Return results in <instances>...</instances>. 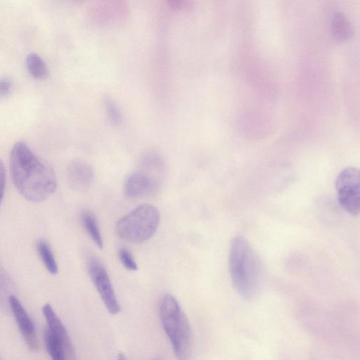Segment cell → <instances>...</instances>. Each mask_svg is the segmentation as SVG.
I'll list each match as a JSON object with an SVG mask.
<instances>
[{
  "label": "cell",
  "instance_id": "52a82bcc",
  "mask_svg": "<svg viewBox=\"0 0 360 360\" xmlns=\"http://www.w3.org/2000/svg\"><path fill=\"white\" fill-rule=\"evenodd\" d=\"M9 307L27 346L32 351L37 350L39 342L34 323L21 302L14 295L9 297Z\"/></svg>",
  "mask_w": 360,
  "mask_h": 360
},
{
  "label": "cell",
  "instance_id": "d4e9b609",
  "mask_svg": "<svg viewBox=\"0 0 360 360\" xmlns=\"http://www.w3.org/2000/svg\"><path fill=\"white\" fill-rule=\"evenodd\" d=\"M0 360H3L1 356H0Z\"/></svg>",
  "mask_w": 360,
  "mask_h": 360
},
{
  "label": "cell",
  "instance_id": "5bb4252c",
  "mask_svg": "<svg viewBox=\"0 0 360 360\" xmlns=\"http://www.w3.org/2000/svg\"><path fill=\"white\" fill-rule=\"evenodd\" d=\"M13 285L8 274L0 265V311L8 313L9 297L13 294Z\"/></svg>",
  "mask_w": 360,
  "mask_h": 360
},
{
  "label": "cell",
  "instance_id": "ac0fdd59",
  "mask_svg": "<svg viewBox=\"0 0 360 360\" xmlns=\"http://www.w3.org/2000/svg\"><path fill=\"white\" fill-rule=\"evenodd\" d=\"M141 165L145 173H160L164 167V161L162 157L155 151L146 153L141 158Z\"/></svg>",
  "mask_w": 360,
  "mask_h": 360
},
{
  "label": "cell",
  "instance_id": "ba28073f",
  "mask_svg": "<svg viewBox=\"0 0 360 360\" xmlns=\"http://www.w3.org/2000/svg\"><path fill=\"white\" fill-rule=\"evenodd\" d=\"M42 313L46 321L47 328L63 347L67 360H77L70 338L52 307L49 304H45L42 307Z\"/></svg>",
  "mask_w": 360,
  "mask_h": 360
},
{
  "label": "cell",
  "instance_id": "603a6c76",
  "mask_svg": "<svg viewBox=\"0 0 360 360\" xmlns=\"http://www.w3.org/2000/svg\"><path fill=\"white\" fill-rule=\"evenodd\" d=\"M117 360H127L124 353L120 352L118 354Z\"/></svg>",
  "mask_w": 360,
  "mask_h": 360
},
{
  "label": "cell",
  "instance_id": "5b68a950",
  "mask_svg": "<svg viewBox=\"0 0 360 360\" xmlns=\"http://www.w3.org/2000/svg\"><path fill=\"white\" fill-rule=\"evenodd\" d=\"M87 270L108 312L112 315L117 314L120 307L108 272L101 262L95 257H89L87 260Z\"/></svg>",
  "mask_w": 360,
  "mask_h": 360
},
{
  "label": "cell",
  "instance_id": "9c48e42d",
  "mask_svg": "<svg viewBox=\"0 0 360 360\" xmlns=\"http://www.w3.org/2000/svg\"><path fill=\"white\" fill-rule=\"evenodd\" d=\"M158 186L157 179L139 171L131 173L127 178L124 190L128 198H137L155 193Z\"/></svg>",
  "mask_w": 360,
  "mask_h": 360
},
{
  "label": "cell",
  "instance_id": "8992f818",
  "mask_svg": "<svg viewBox=\"0 0 360 360\" xmlns=\"http://www.w3.org/2000/svg\"><path fill=\"white\" fill-rule=\"evenodd\" d=\"M159 313L165 332L172 342L179 330L184 312L176 298L172 295L167 293L160 300Z\"/></svg>",
  "mask_w": 360,
  "mask_h": 360
},
{
  "label": "cell",
  "instance_id": "44dd1931",
  "mask_svg": "<svg viewBox=\"0 0 360 360\" xmlns=\"http://www.w3.org/2000/svg\"><path fill=\"white\" fill-rule=\"evenodd\" d=\"M6 186V171L3 162L0 160V204L3 200Z\"/></svg>",
  "mask_w": 360,
  "mask_h": 360
},
{
  "label": "cell",
  "instance_id": "7a4b0ae2",
  "mask_svg": "<svg viewBox=\"0 0 360 360\" xmlns=\"http://www.w3.org/2000/svg\"><path fill=\"white\" fill-rule=\"evenodd\" d=\"M229 269L233 288L240 296L248 300L255 298L262 285V265L257 253L242 236L231 240Z\"/></svg>",
  "mask_w": 360,
  "mask_h": 360
},
{
  "label": "cell",
  "instance_id": "e0dca14e",
  "mask_svg": "<svg viewBox=\"0 0 360 360\" xmlns=\"http://www.w3.org/2000/svg\"><path fill=\"white\" fill-rule=\"evenodd\" d=\"M44 340L52 360H67L63 347L47 327L44 329Z\"/></svg>",
  "mask_w": 360,
  "mask_h": 360
},
{
  "label": "cell",
  "instance_id": "277c9868",
  "mask_svg": "<svg viewBox=\"0 0 360 360\" xmlns=\"http://www.w3.org/2000/svg\"><path fill=\"white\" fill-rule=\"evenodd\" d=\"M338 199L348 213L356 216L360 211V172L349 167L342 170L335 181Z\"/></svg>",
  "mask_w": 360,
  "mask_h": 360
},
{
  "label": "cell",
  "instance_id": "7402d4cb",
  "mask_svg": "<svg viewBox=\"0 0 360 360\" xmlns=\"http://www.w3.org/2000/svg\"><path fill=\"white\" fill-rule=\"evenodd\" d=\"M11 82L8 78L0 79V96L7 95L11 89Z\"/></svg>",
  "mask_w": 360,
  "mask_h": 360
},
{
  "label": "cell",
  "instance_id": "d6986e66",
  "mask_svg": "<svg viewBox=\"0 0 360 360\" xmlns=\"http://www.w3.org/2000/svg\"><path fill=\"white\" fill-rule=\"evenodd\" d=\"M103 102L111 121L113 123L119 124L122 120V113L117 103L112 98L108 96L103 98Z\"/></svg>",
  "mask_w": 360,
  "mask_h": 360
},
{
  "label": "cell",
  "instance_id": "8fae6325",
  "mask_svg": "<svg viewBox=\"0 0 360 360\" xmlns=\"http://www.w3.org/2000/svg\"><path fill=\"white\" fill-rule=\"evenodd\" d=\"M178 360H188L192 352V332L188 320L183 313L179 330L171 342Z\"/></svg>",
  "mask_w": 360,
  "mask_h": 360
},
{
  "label": "cell",
  "instance_id": "ffe728a7",
  "mask_svg": "<svg viewBox=\"0 0 360 360\" xmlns=\"http://www.w3.org/2000/svg\"><path fill=\"white\" fill-rule=\"evenodd\" d=\"M118 257L122 265L127 270L134 271L138 269L134 258L127 248H120L118 251Z\"/></svg>",
  "mask_w": 360,
  "mask_h": 360
},
{
  "label": "cell",
  "instance_id": "9a60e30c",
  "mask_svg": "<svg viewBox=\"0 0 360 360\" xmlns=\"http://www.w3.org/2000/svg\"><path fill=\"white\" fill-rule=\"evenodd\" d=\"M36 248L48 271L51 274H56L58 273V265L48 243L43 239H39L36 243Z\"/></svg>",
  "mask_w": 360,
  "mask_h": 360
},
{
  "label": "cell",
  "instance_id": "2e32d148",
  "mask_svg": "<svg viewBox=\"0 0 360 360\" xmlns=\"http://www.w3.org/2000/svg\"><path fill=\"white\" fill-rule=\"evenodd\" d=\"M26 65L30 74L36 79H44L48 75V68L43 58L35 53L26 57Z\"/></svg>",
  "mask_w": 360,
  "mask_h": 360
},
{
  "label": "cell",
  "instance_id": "3957f363",
  "mask_svg": "<svg viewBox=\"0 0 360 360\" xmlns=\"http://www.w3.org/2000/svg\"><path fill=\"white\" fill-rule=\"evenodd\" d=\"M160 224V213L153 205H139L116 223L117 236L123 240L141 244L150 238Z\"/></svg>",
  "mask_w": 360,
  "mask_h": 360
},
{
  "label": "cell",
  "instance_id": "cb8c5ba5",
  "mask_svg": "<svg viewBox=\"0 0 360 360\" xmlns=\"http://www.w3.org/2000/svg\"><path fill=\"white\" fill-rule=\"evenodd\" d=\"M155 360H161L160 359H155Z\"/></svg>",
  "mask_w": 360,
  "mask_h": 360
},
{
  "label": "cell",
  "instance_id": "7c38bea8",
  "mask_svg": "<svg viewBox=\"0 0 360 360\" xmlns=\"http://www.w3.org/2000/svg\"><path fill=\"white\" fill-rule=\"evenodd\" d=\"M332 32L339 41L349 39L352 35V29L347 18L342 13H336L331 23Z\"/></svg>",
  "mask_w": 360,
  "mask_h": 360
},
{
  "label": "cell",
  "instance_id": "30bf717a",
  "mask_svg": "<svg viewBox=\"0 0 360 360\" xmlns=\"http://www.w3.org/2000/svg\"><path fill=\"white\" fill-rule=\"evenodd\" d=\"M68 178L72 188L77 191H86L94 181V169L83 160H73L68 166Z\"/></svg>",
  "mask_w": 360,
  "mask_h": 360
},
{
  "label": "cell",
  "instance_id": "6da1fadb",
  "mask_svg": "<svg viewBox=\"0 0 360 360\" xmlns=\"http://www.w3.org/2000/svg\"><path fill=\"white\" fill-rule=\"evenodd\" d=\"M10 169L16 189L29 201H43L56 188L53 169L24 142L19 141L13 146Z\"/></svg>",
  "mask_w": 360,
  "mask_h": 360
},
{
  "label": "cell",
  "instance_id": "4fadbf2b",
  "mask_svg": "<svg viewBox=\"0 0 360 360\" xmlns=\"http://www.w3.org/2000/svg\"><path fill=\"white\" fill-rule=\"evenodd\" d=\"M81 219L86 231L88 233L98 248L103 249V238L101 236L97 221L94 214L89 211H85L82 214Z\"/></svg>",
  "mask_w": 360,
  "mask_h": 360
}]
</instances>
